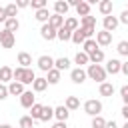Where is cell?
Returning <instances> with one entry per match:
<instances>
[{
	"label": "cell",
	"instance_id": "d6a6232c",
	"mask_svg": "<svg viewBox=\"0 0 128 128\" xmlns=\"http://www.w3.org/2000/svg\"><path fill=\"white\" fill-rule=\"evenodd\" d=\"M56 38H58V40H62V42H68V40H72V32H70V30H66V28L62 26V28L56 32Z\"/></svg>",
	"mask_w": 128,
	"mask_h": 128
},
{
	"label": "cell",
	"instance_id": "4dcf8cb0",
	"mask_svg": "<svg viewBox=\"0 0 128 128\" xmlns=\"http://www.w3.org/2000/svg\"><path fill=\"white\" fill-rule=\"evenodd\" d=\"M54 118V108L52 106H44L42 108V114H40V120L42 122H48V120H52Z\"/></svg>",
	"mask_w": 128,
	"mask_h": 128
},
{
	"label": "cell",
	"instance_id": "816d5d0a",
	"mask_svg": "<svg viewBox=\"0 0 128 128\" xmlns=\"http://www.w3.org/2000/svg\"><path fill=\"white\" fill-rule=\"evenodd\" d=\"M122 128H128V120H126V122H124V126H122Z\"/></svg>",
	"mask_w": 128,
	"mask_h": 128
},
{
	"label": "cell",
	"instance_id": "836d02e7",
	"mask_svg": "<svg viewBox=\"0 0 128 128\" xmlns=\"http://www.w3.org/2000/svg\"><path fill=\"white\" fill-rule=\"evenodd\" d=\"M42 108H44V106L36 102V104H34L32 108H30V118H32V120H40V114H42Z\"/></svg>",
	"mask_w": 128,
	"mask_h": 128
},
{
	"label": "cell",
	"instance_id": "8fae6325",
	"mask_svg": "<svg viewBox=\"0 0 128 128\" xmlns=\"http://www.w3.org/2000/svg\"><path fill=\"white\" fill-rule=\"evenodd\" d=\"M120 66H122V62H120V60H116V58H110V60L106 62L104 70H106V74H118V72H120Z\"/></svg>",
	"mask_w": 128,
	"mask_h": 128
},
{
	"label": "cell",
	"instance_id": "277c9868",
	"mask_svg": "<svg viewBox=\"0 0 128 128\" xmlns=\"http://www.w3.org/2000/svg\"><path fill=\"white\" fill-rule=\"evenodd\" d=\"M0 44H2V48L10 50V48H14V44H16V36H14L12 32H8V30H2V32H0Z\"/></svg>",
	"mask_w": 128,
	"mask_h": 128
},
{
	"label": "cell",
	"instance_id": "7bdbcfd3",
	"mask_svg": "<svg viewBox=\"0 0 128 128\" xmlns=\"http://www.w3.org/2000/svg\"><path fill=\"white\" fill-rule=\"evenodd\" d=\"M118 22H122V24H126V26H128V10H124V12L120 14V18H118Z\"/></svg>",
	"mask_w": 128,
	"mask_h": 128
},
{
	"label": "cell",
	"instance_id": "5b68a950",
	"mask_svg": "<svg viewBox=\"0 0 128 128\" xmlns=\"http://www.w3.org/2000/svg\"><path fill=\"white\" fill-rule=\"evenodd\" d=\"M38 68L42 70V72H50L52 68H54V58L52 56H48V54H42L40 58H38Z\"/></svg>",
	"mask_w": 128,
	"mask_h": 128
},
{
	"label": "cell",
	"instance_id": "6da1fadb",
	"mask_svg": "<svg viewBox=\"0 0 128 128\" xmlns=\"http://www.w3.org/2000/svg\"><path fill=\"white\" fill-rule=\"evenodd\" d=\"M12 80H16V82H20V84H32L34 80H36V74H34V70L32 68H22V66H18V68H14L12 70Z\"/></svg>",
	"mask_w": 128,
	"mask_h": 128
},
{
	"label": "cell",
	"instance_id": "c3c4849f",
	"mask_svg": "<svg viewBox=\"0 0 128 128\" xmlns=\"http://www.w3.org/2000/svg\"><path fill=\"white\" fill-rule=\"evenodd\" d=\"M52 128H68V126H66V122H56Z\"/></svg>",
	"mask_w": 128,
	"mask_h": 128
},
{
	"label": "cell",
	"instance_id": "8992f818",
	"mask_svg": "<svg viewBox=\"0 0 128 128\" xmlns=\"http://www.w3.org/2000/svg\"><path fill=\"white\" fill-rule=\"evenodd\" d=\"M20 104H22V108H32L34 104H36V96H34V92L32 90H24V94L20 96Z\"/></svg>",
	"mask_w": 128,
	"mask_h": 128
},
{
	"label": "cell",
	"instance_id": "e575fe53",
	"mask_svg": "<svg viewBox=\"0 0 128 128\" xmlns=\"http://www.w3.org/2000/svg\"><path fill=\"white\" fill-rule=\"evenodd\" d=\"M74 62L78 64V68H82L84 64H88L90 60H88V54H84V52H78L76 56H74Z\"/></svg>",
	"mask_w": 128,
	"mask_h": 128
},
{
	"label": "cell",
	"instance_id": "ac0fdd59",
	"mask_svg": "<svg viewBox=\"0 0 128 128\" xmlns=\"http://www.w3.org/2000/svg\"><path fill=\"white\" fill-rule=\"evenodd\" d=\"M48 24L54 28V30H60L62 26H64V16H58V14H52L50 16V20H48Z\"/></svg>",
	"mask_w": 128,
	"mask_h": 128
},
{
	"label": "cell",
	"instance_id": "1f68e13d",
	"mask_svg": "<svg viewBox=\"0 0 128 128\" xmlns=\"http://www.w3.org/2000/svg\"><path fill=\"white\" fill-rule=\"evenodd\" d=\"M76 12H78V16H82V18H84V16H88V14H90V4L82 0V2L76 6Z\"/></svg>",
	"mask_w": 128,
	"mask_h": 128
},
{
	"label": "cell",
	"instance_id": "f546056e",
	"mask_svg": "<svg viewBox=\"0 0 128 128\" xmlns=\"http://www.w3.org/2000/svg\"><path fill=\"white\" fill-rule=\"evenodd\" d=\"M46 74H48V76H46V82H48V84H58V82H60V72H58L56 68H52V70L46 72Z\"/></svg>",
	"mask_w": 128,
	"mask_h": 128
},
{
	"label": "cell",
	"instance_id": "484cf974",
	"mask_svg": "<svg viewBox=\"0 0 128 128\" xmlns=\"http://www.w3.org/2000/svg\"><path fill=\"white\" fill-rule=\"evenodd\" d=\"M64 28L70 30V32H74V30L80 28V22H78L76 18H72V16H70V18H64Z\"/></svg>",
	"mask_w": 128,
	"mask_h": 128
},
{
	"label": "cell",
	"instance_id": "b9f144b4",
	"mask_svg": "<svg viewBox=\"0 0 128 128\" xmlns=\"http://www.w3.org/2000/svg\"><path fill=\"white\" fill-rule=\"evenodd\" d=\"M10 94H8V86L6 84H0V100H6Z\"/></svg>",
	"mask_w": 128,
	"mask_h": 128
},
{
	"label": "cell",
	"instance_id": "5bb4252c",
	"mask_svg": "<svg viewBox=\"0 0 128 128\" xmlns=\"http://www.w3.org/2000/svg\"><path fill=\"white\" fill-rule=\"evenodd\" d=\"M68 116H70V112L66 110V106H64V104L54 108V118H58V122H66V120H68Z\"/></svg>",
	"mask_w": 128,
	"mask_h": 128
},
{
	"label": "cell",
	"instance_id": "d6986e66",
	"mask_svg": "<svg viewBox=\"0 0 128 128\" xmlns=\"http://www.w3.org/2000/svg\"><path fill=\"white\" fill-rule=\"evenodd\" d=\"M54 68H56L58 72H62V70H68V68H70V60H68L66 56H62V58H56V60H54Z\"/></svg>",
	"mask_w": 128,
	"mask_h": 128
},
{
	"label": "cell",
	"instance_id": "4fadbf2b",
	"mask_svg": "<svg viewBox=\"0 0 128 128\" xmlns=\"http://www.w3.org/2000/svg\"><path fill=\"white\" fill-rule=\"evenodd\" d=\"M112 8H114L112 0H102V2H98V10H100L102 16H110V14H112Z\"/></svg>",
	"mask_w": 128,
	"mask_h": 128
},
{
	"label": "cell",
	"instance_id": "4316f807",
	"mask_svg": "<svg viewBox=\"0 0 128 128\" xmlns=\"http://www.w3.org/2000/svg\"><path fill=\"white\" fill-rule=\"evenodd\" d=\"M18 28H20V22H18L16 18H8V20L4 22V30H8V32H12V34H14V32L18 30Z\"/></svg>",
	"mask_w": 128,
	"mask_h": 128
},
{
	"label": "cell",
	"instance_id": "30bf717a",
	"mask_svg": "<svg viewBox=\"0 0 128 128\" xmlns=\"http://www.w3.org/2000/svg\"><path fill=\"white\" fill-rule=\"evenodd\" d=\"M110 42H112V34L110 32H106V30L96 32V44L98 46H108Z\"/></svg>",
	"mask_w": 128,
	"mask_h": 128
},
{
	"label": "cell",
	"instance_id": "8d00e7d4",
	"mask_svg": "<svg viewBox=\"0 0 128 128\" xmlns=\"http://www.w3.org/2000/svg\"><path fill=\"white\" fill-rule=\"evenodd\" d=\"M116 50H118V54H120V56H128V40H120Z\"/></svg>",
	"mask_w": 128,
	"mask_h": 128
},
{
	"label": "cell",
	"instance_id": "3957f363",
	"mask_svg": "<svg viewBox=\"0 0 128 128\" xmlns=\"http://www.w3.org/2000/svg\"><path fill=\"white\" fill-rule=\"evenodd\" d=\"M84 112L88 114V116H100V112H102V102L100 100H96V98H90V100H86L84 102Z\"/></svg>",
	"mask_w": 128,
	"mask_h": 128
},
{
	"label": "cell",
	"instance_id": "83f0119b",
	"mask_svg": "<svg viewBox=\"0 0 128 128\" xmlns=\"http://www.w3.org/2000/svg\"><path fill=\"white\" fill-rule=\"evenodd\" d=\"M82 46H84V48H82V52H84V54H92L94 50H98V44H96V40H92V38H88Z\"/></svg>",
	"mask_w": 128,
	"mask_h": 128
},
{
	"label": "cell",
	"instance_id": "ab89813d",
	"mask_svg": "<svg viewBox=\"0 0 128 128\" xmlns=\"http://www.w3.org/2000/svg\"><path fill=\"white\" fill-rule=\"evenodd\" d=\"M120 98H122L124 106H128V84H124V86L120 88Z\"/></svg>",
	"mask_w": 128,
	"mask_h": 128
},
{
	"label": "cell",
	"instance_id": "681fc988",
	"mask_svg": "<svg viewBox=\"0 0 128 128\" xmlns=\"http://www.w3.org/2000/svg\"><path fill=\"white\" fill-rule=\"evenodd\" d=\"M122 116L128 120V106H124V108H122Z\"/></svg>",
	"mask_w": 128,
	"mask_h": 128
},
{
	"label": "cell",
	"instance_id": "7a4b0ae2",
	"mask_svg": "<svg viewBox=\"0 0 128 128\" xmlns=\"http://www.w3.org/2000/svg\"><path fill=\"white\" fill-rule=\"evenodd\" d=\"M86 76L90 78V80H94V82H106V70H104V66H100V64H88V68H86Z\"/></svg>",
	"mask_w": 128,
	"mask_h": 128
},
{
	"label": "cell",
	"instance_id": "f1b7e54d",
	"mask_svg": "<svg viewBox=\"0 0 128 128\" xmlns=\"http://www.w3.org/2000/svg\"><path fill=\"white\" fill-rule=\"evenodd\" d=\"M86 40H88V38L84 36L82 28H78V30H74V32H72V42H74V44H84Z\"/></svg>",
	"mask_w": 128,
	"mask_h": 128
},
{
	"label": "cell",
	"instance_id": "7dc6e473",
	"mask_svg": "<svg viewBox=\"0 0 128 128\" xmlns=\"http://www.w3.org/2000/svg\"><path fill=\"white\" fill-rule=\"evenodd\" d=\"M104 128H118V126H116V122H114V120H108Z\"/></svg>",
	"mask_w": 128,
	"mask_h": 128
},
{
	"label": "cell",
	"instance_id": "f5cc1de1",
	"mask_svg": "<svg viewBox=\"0 0 128 128\" xmlns=\"http://www.w3.org/2000/svg\"><path fill=\"white\" fill-rule=\"evenodd\" d=\"M126 10H128V8H126Z\"/></svg>",
	"mask_w": 128,
	"mask_h": 128
},
{
	"label": "cell",
	"instance_id": "74e56055",
	"mask_svg": "<svg viewBox=\"0 0 128 128\" xmlns=\"http://www.w3.org/2000/svg\"><path fill=\"white\" fill-rule=\"evenodd\" d=\"M4 10H6V16L8 18H16V12H18L16 4H8V6H4Z\"/></svg>",
	"mask_w": 128,
	"mask_h": 128
},
{
	"label": "cell",
	"instance_id": "bcb514c9",
	"mask_svg": "<svg viewBox=\"0 0 128 128\" xmlns=\"http://www.w3.org/2000/svg\"><path fill=\"white\" fill-rule=\"evenodd\" d=\"M6 20H8V16H6V10L0 6V22H6Z\"/></svg>",
	"mask_w": 128,
	"mask_h": 128
},
{
	"label": "cell",
	"instance_id": "f35d334b",
	"mask_svg": "<svg viewBox=\"0 0 128 128\" xmlns=\"http://www.w3.org/2000/svg\"><path fill=\"white\" fill-rule=\"evenodd\" d=\"M106 126V120L102 116H94L92 118V128H104Z\"/></svg>",
	"mask_w": 128,
	"mask_h": 128
},
{
	"label": "cell",
	"instance_id": "ba28073f",
	"mask_svg": "<svg viewBox=\"0 0 128 128\" xmlns=\"http://www.w3.org/2000/svg\"><path fill=\"white\" fill-rule=\"evenodd\" d=\"M102 24H104V30L112 34V32L118 28V24H120V22H118V16H112V14H110V16H104Z\"/></svg>",
	"mask_w": 128,
	"mask_h": 128
},
{
	"label": "cell",
	"instance_id": "f907efd6",
	"mask_svg": "<svg viewBox=\"0 0 128 128\" xmlns=\"http://www.w3.org/2000/svg\"><path fill=\"white\" fill-rule=\"evenodd\" d=\"M0 128H12L10 124H0Z\"/></svg>",
	"mask_w": 128,
	"mask_h": 128
},
{
	"label": "cell",
	"instance_id": "cb8c5ba5",
	"mask_svg": "<svg viewBox=\"0 0 128 128\" xmlns=\"http://www.w3.org/2000/svg\"><path fill=\"white\" fill-rule=\"evenodd\" d=\"M98 92H100V96H106V98H108V96L114 94V84H110V82H102Z\"/></svg>",
	"mask_w": 128,
	"mask_h": 128
},
{
	"label": "cell",
	"instance_id": "ee69618b",
	"mask_svg": "<svg viewBox=\"0 0 128 128\" xmlns=\"http://www.w3.org/2000/svg\"><path fill=\"white\" fill-rule=\"evenodd\" d=\"M14 4H16V8H26V6H30V2H28V0H16Z\"/></svg>",
	"mask_w": 128,
	"mask_h": 128
},
{
	"label": "cell",
	"instance_id": "e0dca14e",
	"mask_svg": "<svg viewBox=\"0 0 128 128\" xmlns=\"http://www.w3.org/2000/svg\"><path fill=\"white\" fill-rule=\"evenodd\" d=\"M12 82V68L10 66H2L0 68V84Z\"/></svg>",
	"mask_w": 128,
	"mask_h": 128
},
{
	"label": "cell",
	"instance_id": "f6af8a7d",
	"mask_svg": "<svg viewBox=\"0 0 128 128\" xmlns=\"http://www.w3.org/2000/svg\"><path fill=\"white\" fill-rule=\"evenodd\" d=\"M120 72H122L124 76H128V60H126V62H122V66H120Z\"/></svg>",
	"mask_w": 128,
	"mask_h": 128
},
{
	"label": "cell",
	"instance_id": "9a60e30c",
	"mask_svg": "<svg viewBox=\"0 0 128 128\" xmlns=\"http://www.w3.org/2000/svg\"><path fill=\"white\" fill-rule=\"evenodd\" d=\"M68 2H64V0H56L54 2V14H58V16H66V12H68Z\"/></svg>",
	"mask_w": 128,
	"mask_h": 128
},
{
	"label": "cell",
	"instance_id": "d590c367",
	"mask_svg": "<svg viewBox=\"0 0 128 128\" xmlns=\"http://www.w3.org/2000/svg\"><path fill=\"white\" fill-rule=\"evenodd\" d=\"M34 122L36 120H32L30 116H22L20 118V128H34Z\"/></svg>",
	"mask_w": 128,
	"mask_h": 128
},
{
	"label": "cell",
	"instance_id": "44dd1931",
	"mask_svg": "<svg viewBox=\"0 0 128 128\" xmlns=\"http://www.w3.org/2000/svg\"><path fill=\"white\" fill-rule=\"evenodd\" d=\"M80 28H96V16H84L80 18Z\"/></svg>",
	"mask_w": 128,
	"mask_h": 128
},
{
	"label": "cell",
	"instance_id": "ffe728a7",
	"mask_svg": "<svg viewBox=\"0 0 128 128\" xmlns=\"http://www.w3.org/2000/svg\"><path fill=\"white\" fill-rule=\"evenodd\" d=\"M50 16H52V14L48 12V8H42V10H36V16H34V18H36L38 22H42V24H48Z\"/></svg>",
	"mask_w": 128,
	"mask_h": 128
},
{
	"label": "cell",
	"instance_id": "2e32d148",
	"mask_svg": "<svg viewBox=\"0 0 128 128\" xmlns=\"http://www.w3.org/2000/svg\"><path fill=\"white\" fill-rule=\"evenodd\" d=\"M104 50L102 48H98V50H94L92 54H88V60L92 62V64H100V62H104Z\"/></svg>",
	"mask_w": 128,
	"mask_h": 128
},
{
	"label": "cell",
	"instance_id": "7402d4cb",
	"mask_svg": "<svg viewBox=\"0 0 128 128\" xmlns=\"http://www.w3.org/2000/svg\"><path fill=\"white\" fill-rule=\"evenodd\" d=\"M18 64H20L22 68H30V64H32V56H30L28 52H20V54H18Z\"/></svg>",
	"mask_w": 128,
	"mask_h": 128
},
{
	"label": "cell",
	"instance_id": "60d3db41",
	"mask_svg": "<svg viewBox=\"0 0 128 128\" xmlns=\"http://www.w3.org/2000/svg\"><path fill=\"white\" fill-rule=\"evenodd\" d=\"M30 6H32L34 10H42V8H46V0H32Z\"/></svg>",
	"mask_w": 128,
	"mask_h": 128
},
{
	"label": "cell",
	"instance_id": "9c48e42d",
	"mask_svg": "<svg viewBox=\"0 0 128 128\" xmlns=\"http://www.w3.org/2000/svg\"><path fill=\"white\" fill-rule=\"evenodd\" d=\"M56 32H58V30H54L50 24H42V28H40V36H42L44 40H48V42L56 38Z\"/></svg>",
	"mask_w": 128,
	"mask_h": 128
},
{
	"label": "cell",
	"instance_id": "603a6c76",
	"mask_svg": "<svg viewBox=\"0 0 128 128\" xmlns=\"http://www.w3.org/2000/svg\"><path fill=\"white\" fill-rule=\"evenodd\" d=\"M46 88H48L46 78H36V80L32 82V90H34V92H44Z\"/></svg>",
	"mask_w": 128,
	"mask_h": 128
},
{
	"label": "cell",
	"instance_id": "7c38bea8",
	"mask_svg": "<svg viewBox=\"0 0 128 128\" xmlns=\"http://www.w3.org/2000/svg\"><path fill=\"white\" fill-rule=\"evenodd\" d=\"M8 94H10V96H22V94H24V84L12 80V82L8 84Z\"/></svg>",
	"mask_w": 128,
	"mask_h": 128
},
{
	"label": "cell",
	"instance_id": "52a82bcc",
	"mask_svg": "<svg viewBox=\"0 0 128 128\" xmlns=\"http://www.w3.org/2000/svg\"><path fill=\"white\" fill-rule=\"evenodd\" d=\"M86 70L84 68H72L70 70V80L74 82V84H82V82H86Z\"/></svg>",
	"mask_w": 128,
	"mask_h": 128
},
{
	"label": "cell",
	"instance_id": "d4e9b609",
	"mask_svg": "<svg viewBox=\"0 0 128 128\" xmlns=\"http://www.w3.org/2000/svg\"><path fill=\"white\" fill-rule=\"evenodd\" d=\"M64 106H66L68 112H70V110H78V108H80V100H78L76 96H68L66 102H64Z\"/></svg>",
	"mask_w": 128,
	"mask_h": 128
}]
</instances>
